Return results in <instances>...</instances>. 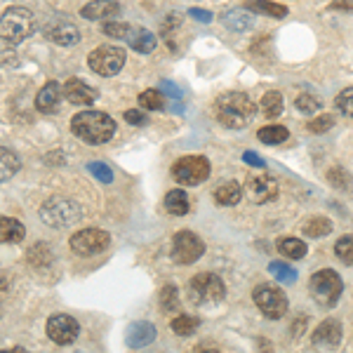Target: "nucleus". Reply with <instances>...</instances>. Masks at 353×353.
<instances>
[{
    "instance_id": "24",
    "label": "nucleus",
    "mask_w": 353,
    "mask_h": 353,
    "mask_svg": "<svg viewBox=\"0 0 353 353\" xmlns=\"http://www.w3.org/2000/svg\"><path fill=\"white\" fill-rule=\"evenodd\" d=\"M26 229L21 226V221H17L12 217H0V241L3 243H21L24 241Z\"/></svg>"
},
{
    "instance_id": "11",
    "label": "nucleus",
    "mask_w": 353,
    "mask_h": 353,
    "mask_svg": "<svg viewBox=\"0 0 353 353\" xmlns=\"http://www.w3.org/2000/svg\"><path fill=\"white\" fill-rule=\"evenodd\" d=\"M109 243H111V236L101 229H83V231L73 233L71 241H68L71 250L76 254H81V257H92V254L104 252V250L109 248Z\"/></svg>"
},
{
    "instance_id": "14",
    "label": "nucleus",
    "mask_w": 353,
    "mask_h": 353,
    "mask_svg": "<svg viewBox=\"0 0 353 353\" xmlns=\"http://www.w3.org/2000/svg\"><path fill=\"white\" fill-rule=\"evenodd\" d=\"M61 99H66V97H64V85L57 83V81H48L36 94V109L41 113H45V116H50V113L59 111Z\"/></svg>"
},
{
    "instance_id": "19",
    "label": "nucleus",
    "mask_w": 353,
    "mask_h": 353,
    "mask_svg": "<svg viewBox=\"0 0 353 353\" xmlns=\"http://www.w3.org/2000/svg\"><path fill=\"white\" fill-rule=\"evenodd\" d=\"M123 41L128 43L134 52H141V54L153 52V50H156V45H158L156 36H153L151 31H146V28H141V26H132V24H130Z\"/></svg>"
},
{
    "instance_id": "29",
    "label": "nucleus",
    "mask_w": 353,
    "mask_h": 353,
    "mask_svg": "<svg viewBox=\"0 0 353 353\" xmlns=\"http://www.w3.org/2000/svg\"><path fill=\"white\" fill-rule=\"evenodd\" d=\"M301 231H304L309 238H323L332 231V221H330L327 217H313L301 226Z\"/></svg>"
},
{
    "instance_id": "44",
    "label": "nucleus",
    "mask_w": 353,
    "mask_h": 353,
    "mask_svg": "<svg viewBox=\"0 0 353 353\" xmlns=\"http://www.w3.org/2000/svg\"><path fill=\"white\" fill-rule=\"evenodd\" d=\"M330 10H341V12H351L353 10V0H332Z\"/></svg>"
},
{
    "instance_id": "5",
    "label": "nucleus",
    "mask_w": 353,
    "mask_h": 353,
    "mask_svg": "<svg viewBox=\"0 0 353 353\" xmlns=\"http://www.w3.org/2000/svg\"><path fill=\"white\" fill-rule=\"evenodd\" d=\"M81 217H83L81 205L76 201H71V198H64V196L50 198V201L43 203V208H41V219L48 226H52V229H66V226L76 224Z\"/></svg>"
},
{
    "instance_id": "31",
    "label": "nucleus",
    "mask_w": 353,
    "mask_h": 353,
    "mask_svg": "<svg viewBox=\"0 0 353 353\" xmlns=\"http://www.w3.org/2000/svg\"><path fill=\"white\" fill-rule=\"evenodd\" d=\"M158 304L165 313H176L179 311V292H176L174 285H165L158 294Z\"/></svg>"
},
{
    "instance_id": "33",
    "label": "nucleus",
    "mask_w": 353,
    "mask_h": 353,
    "mask_svg": "<svg viewBox=\"0 0 353 353\" xmlns=\"http://www.w3.org/2000/svg\"><path fill=\"white\" fill-rule=\"evenodd\" d=\"M334 254H337V259L341 264L353 266V236L339 238V241L334 243Z\"/></svg>"
},
{
    "instance_id": "20",
    "label": "nucleus",
    "mask_w": 353,
    "mask_h": 353,
    "mask_svg": "<svg viewBox=\"0 0 353 353\" xmlns=\"http://www.w3.org/2000/svg\"><path fill=\"white\" fill-rule=\"evenodd\" d=\"M153 339H156V327L146 321L132 323V325L128 327V334H125V341H128L130 349H144Z\"/></svg>"
},
{
    "instance_id": "40",
    "label": "nucleus",
    "mask_w": 353,
    "mask_h": 353,
    "mask_svg": "<svg viewBox=\"0 0 353 353\" xmlns=\"http://www.w3.org/2000/svg\"><path fill=\"white\" fill-rule=\"evenodd\" d=\"M224 24L231 26V28H238L236 24H241V28H248L250 26V17H245L241 10H231V12L224 14Z\"/></svg>"
},
{
    "instance_id": "18",
    "label": "nucleus",
    "mask_w": 353,
    "mask_h": 353,
    "mask_svg": "<svg viewBox=\"0 0 353 353\" xmlns=\"http://www.w3.org/2000/svg\"><path fill=\"white\" fill-rule=\"evenodd\" d=\"M121 5L116 3V0H92V3H88L85 8L81 10V17L90 21H109L113 17L121 14Z\"/></svg>"
},
{
    "instance_id": "2",
    "label": "nucleus",
    "mask_w": 353,
    "mask_h": 353,
    "mask_svg": "<svg viewBox=\"0 0 353 353\" xmlns=\"http://www.w3.org/2000/svg\"><path fill=\"white\" fill-rule=\"evenodd\" d=\"M71 132L85 144L99 146L116 134V121L104 111H81L73 116Z\"/></svg>"
},
{
    "instance_id": "27",
    "label": "nucleus",
    "mask_w": 353,
    "mask_h": 353,
    "mask_svg": "<svg viewBox=\"0 0 353 353\" xmlns=\"http://www.w3.org/2000/svg\"><path fill=\"white\" fill-rule=\"evenodd\" d=\"M278 252L285 254L288 259H301L309 250H306V243L299 241V238H281L278 241Z\"/></svg>"
},
{
    "instance_id": "4",
    "label": "nucleus",
    "mask_w": 353,
    "mask_h": 353,
    "mask_svg": "<svg viewBox=\"0 0 353 353\" xmlns=\"http://www.w3.org/2000/svg\"><path fill=\"white\" fill-rule=\"evenodd\" d=\"M341 290H344V283H341L339 273L332 269H321L311 276L309 281V292L313 301L323 309H332L334 304L341 297Z\"/></svg>"
},
{
    "instance_id": "12",
    "label": "nucleus",
    "mask_w": 353,
    "mask_h": 353,
    "mask_svg": "<svg viewBox=\"0 0 353 353\" xmlns=\"http://www.w3.org/2000/svg\"><path fill=\"white\" fill-rule=\"evenodd\" d=\"M48 337L54 341V344H61V346H68L78 339L81 334V325H78L76 318L66 316V313H57L48 321Z\"/></svg>"
},
{
    "instance_id": "1",
    "label": "nucleus",
    "mask_w": 353,
    "mask_h": 353,
    "mask_svg": "<svg viewBox=\"0 0 353 353\" xmlns=\"http://www.w3.org/2000/svg\"><path fill=\"white\" fill-rule=\"evenodd\" d=\"M254 113H257V106L245 92H224L214 101V118H217L219 125L229 130L248 128Z\"/></svg>"
},
{
    "instance_id": "10",
    "label": "nucleus",
    "mask_w": 353,
    "mask_h": 353,
    "mask_svg": "<svg viewBox=\"0 0 353 353\" xmlns=\"http://www.w3.org/2000/svg\"><path fill=\"white\" fill-rule=\"evenodd\" d=\"M205 252V243L193 231H179L172 238V259L181 266H189L198 261Z\"/></svg>"
},
{
    "instance_id": "46",
    "label": "nucleus",
    "mask_w": 353,
    "mask_h": 353,
    "mask_svg": "<svg viewBox=\"0 0 353 353\" xmlns=\"http://www.w3.org/2000/svg\"><path fill=\"white\" fill-rule=\"evenodd\" d=\"M3 353H28V351L21 349V346H10V349H5Z\"/></svg>"
},
{
    "instance_id": "45",
    "label": "nucleus",
    "mask_w": 353,
    "mask_h": 353,
    "mask_svg": "<svg viewBox=\"0 0 353 353\" xmlns=\"http://www.w3.org/2000/svg\"><path fill=\"white\" fill-rule=\"evenodd\" d=\"M191 17H193V19H198V21H203V24H210V21H212V14L203 12V10H191Z\"/></svg>"
},
{
    "instance_id": "25",
    "label": "nucleus",
    "mask_w": 353,
    "mask_h": 353,
    "mask_svg": "<svg viewBox=\"0 0 353 353\" xmlns=\"http://www.w3.org/2000/svg\"><path fill=\"white\" fill-rule=\"evenodd\" d=\"M259 109L264 113L266 121H273V118H278L283 113V94L278 92V90H271V92H266L261 97L259 101Z\"/></svg>"
},
{
    "instance_id": "39",
    "label": "nucleus",
    "mask_w": 353,
    "mask_h": 353,
    "mask_svg": "<svg viewBox=\"0 0 353 353\" xmlns=\"http://www.w3.org/2000/svg\"><path fill=\"white\" fill-rule=\"evenodd\" d=\"M130 24H121V21H104V26H101V31L106 33V36L116 38V41H123L125 33H128Z\"/></svg>"
},
{
    "instance_id": "9",
    "label": "nucleus",
    "mask_w": 353,
    "mask_h": 353,
    "mask_svg": "<svg viewBox=\"0 0 353 353\" xmlns=\"http://www.w3.org/2000/svg\"><path fill=\"white\" fill-rule=\"evenodd\" d=\"M252 299H254V304L259 306V311L264 313L266 318H271V321L283 318L290 309L285 292L276 285H266V283L252 290Z\"/></svg>"
},
{
    "instance_id": "28",
    "label": "nucleus",
    "mask_w": 353,
    "mask_h": 353,
    "mask_svg": "<svg viewBox=\"0 0 353 353\" xmlns=\"http://www.w3.org/2000/svg\"><path fill=\"white\" fill-rule=\"evenodd\" d=\"M0 156H3L0 158V179L8 181V179H12L17 174V170H19V158H17V153L10 149H3Z\"/></svg>"
},
{
    "instance_id": "15",
    "label": "nucleus",
    "mask_w": 353,
    "mask_h": 353,
    "mask_svg": "<svg viewBox=\"0 0 353 353\" xmlns=\"http://www.w3.org/2000/svg\"><path fill=\"white\" fill-rule=\"evenodd\" d=\"M311 341H313V346H318V349L334 351L341 344V323L334 321V318L323 321L321 325L313 330Z\"/></svg>"
},
{
    "instance_id": "34",
    "label": "nucleus",
    "mask_w": 353,
    "mask_h": 353,
    "mask_svg": "<svg viewBox=\"0 0 353 353\" xmlns=\"http://www.w3.org/2000/svg\"><path fill=\"white\" fill-rule=\"evenodd\" d=\"M269 271L273 273V278L281 283H294L297 281V271L292 266H288L285 261H271L269 264Z\"/></svg>"
},
{
    "instance_id": "37",
    "label": "nucleus",
    "mask_w": 353,
    "mask_h": 353,
    "mask_svg": "<svg viewBox=\"0 0 353 353\" xmlns=\"http://www.w3.org/2000/svg\"><path fill=\"white\" fill-rule=\"evenodd\" d=\"M294 104H297V109L301 113H306V116H311V113H316L318 109H321V99L313 97V94H299Z\"/></svg>"
},
{
    "instance_id": "13",
    "label": "nucleus",
    "mask_w": 353,
    "mask_h": 353,
    "mask_svg": "<svg viewBox=\"0 0 353 353\" xmlns=\"http://www.w3.org/2000/svg\"><path fill=\"white\" fill-rule=\"evenodd\" d=\"M245 191H248L250 201L254 205H264L271 203L278 196V184L271 174H257V176H250L248 184H245Z\"/></svg>"
},
{
    "instance_id": "43",
    "label": "nucleus",
    "mask_w": 353,
    "mask_h": 353,
    "mask_svg": "<svg viewBox=\"0 0 353 353\" xmlns=\"http://www.w3.org/2000/svg\"><path fill=\"white\" fill-rule=\"evenodd\" d=\"M243 158H245V163H248V165H254V168H266V163L261 161V158L254 151H245Z\"/></svg>"
},
{
    "instance_id": "36",
    "label": "nucleus",
    "mask_w": 353,
    "mask_h": 353,
    "mask_svg": "<svg viewBox=\"0 0 353 353\" xmlns=\"http://www.w3.org/2000/svg\"><path fill=\"white\" fill-rule=\"evenodd\" d=\"M334 106H337V111L341 113V116L353 118V88L341 90V92L337 94V99H334Z\"/></svg>"
},
{
    "instance_id": "42",
    "label": "nucleus",
    "mask_w": 353,
    "mask_h": 353,
    "mask_svg": "<svg viewBox=\"0 0 353 353\" xmlns=\"http://www.w3.org/2000/svg\"><path fill=\"white\" fill-rule=\"evenodd\" d=\"M125 121H128L130 125H144L146 116L141 111H137V109H130V111H125Z\"/></svg>"
},
{
    "instance_id": "41",
    "label": "nucleus",
    "mask_w": 353,
    "mask_h": 353,
    "mask_svg": "<svg viewBox=\"0 0 353 353\" xmlns=\"http://www.w3.org/2000/svg\"><path fill=\"white\" fill-rule=\"evenodd\" d=\"M88 170H90V172H92L99 181H104V184H111V181H113L111 168H106L104 163H90V165H88Z\"/></svg>"
},
{
    "instance_id": "8",
    "label": "nucleus",
    "mask_w": 353,
    "mask_h": 353,
    "mask_svg": "<svg viewBox=\"0 0 353 353\" xmlns=\"http://www.w3.org/2000/svg\"><path fill=\"white\" fill-rule=\"evenodd\" d=\"M210 176V161L205 156H184L172 165V179L181 186H198Z\"/></svg>"
},
{
    "instance_id": "21",
    "label": "nucleus",
    "mask_w": 353,
    "mask_h": 353,
    "mask_svg": "<svg viewBox=\"0 0 353 353\" xmlns=\"http://www.w3.org/2000/svg\"><path fill=\"white\" fill-rule=\"evenodd\" d=\"M243 8L250 10V12H254V14L273 17V19H283V17H288V8H285V5L271 3V0H245Z\"/></svg>"
},
{
    "instance_id": "6",
    "label": "nucleus",
    "mask_w": 353,
    "mask_h": 353,
    "mask_svg": "<svg viewBox=\"0 0 353 353\" xmlns=\"http://www.w3.org/2000/svg\"><path fill=\"white\" fill-rule=\"evenodd\" d=\"M226 297V285L217 273H198L189 283V299L193 304H217Z\"/></svg>"
},
{
    "instance_id": "17",
    "label": "nucleus",
    "mask_w": 353,
    "mask_h": 353,
    "mask_svg": "<svg viewBox=\"0 0 353 353\" xmlns=\"http://www.w3.org/2000/svg\"><path fill=\"white\" fill-rule=\"evenodd\" d=\"M45 38L50 43L59 45V48H73L81 41V33H78V28L71 21H59V24L45 26Z\"/></svg>"
},
{
    "instance_id": "23",
    "label": "nucleus",
    "mask_w": 353,
    "mask_h": 353,
    "mask_svg": "<svg viewBox=\"0 0 353 353\" xmlns=\"http://www.w3.org/2000/svg\"><path fill=\"white\" fill-rule=\"evenodd\" d=\"M241 198H243V189H241V184H236V181H226V184H221L214 189V203L224 205V208L238 205Z\"/></svg>"
},
{
    "instance_id": "22",
    "label": "nucleus",
    "mask_w": 353,
    "mask_h": 353,
    "mask_svg": "<svg viewBox=\"0 0 353 353\" xmlns=\"http://www.w3.org/2000/svg\"><path fill=\"white\" fill-rule=\"evenodd\" d=\"M165 210H168L170 214H174V217L189 214L191 201H189V196H186V191H181V189L170 191L168 196H165Z\"/></svg>"
},
{
    "instance_id": "26",
    "label": "nucleus",
    "mask_w": 353,
    "mask_h": 353,
    "mask_svg": "<svg viewBox=\"0 0 353 353\" xmlns=\"http://www.w3.org/2000/svg\"><path fill=\"white\" fill-rule=\"evenodd\" d=\"M288 137H290V132H288V128H283V125H264V128H259V132H257V139L269 146L283 144Z\"/></svg>"
},
{
    "instance_id": "32",
    "label": "nucleus",
    "mask_w": 353,
    "mask_h": 353,
    "mask_svg": "<svg viewBox=\"0 0 353 353\" xmlns=\"http://www.w3.org/2000/svg\"><path fill=\"white\" fill-rule=\"evenodd\" d=\"M139 106L149 111H161L165 106V97L161 90H144V92L139 94Z\"/></svg>"
},
{
    "instance_id": "38",
    "label": "nucleus",
    "mask_w": 353,
    "mask_h": 353,
    "mask_svg": "<svg viewBox=\"0 0 353 353\" xmlns=\"http://www.w3.org/2000/svg\"><path fill=\"white\" fill-rule=\"evenodd\" d=\"M327 181L330 184L334 186V189H346V186H349V172H346V170H341V168H332L327 172Z\"/></svg>"
},
{
    "instance_id": "16",
    "label": "nucleus",
    "mask_w": 353,
    "mask_h": 353,
    "mask_svg": "<svg viewBox=\"0 0 353 353\" xmlns=\"http://www.w3.org/2000/svg\"><path fill=\"white\" fill-rule=\"evenodd\" d=\"M64 97L66 101H71L76 106H90L97 101V90L90 88L81 78H68L64 83Z\"/></svg>"
},
{
    "instance_id": "30",
    "label": "nucleus",
    "mask_w": 353,
    "mask_h": 353,
    "mask_svg": "<svg viewBox=\"0 0 353 353\" xmlns=\"http://www.w3.org/2000/svg\"><path fill=\"white\" fill-rule=\"evenodd\" d=\"M170 327H172L174 334H179V337H189V334L196 332L198 327V318L193 316H186V313H179L176 318H172V323H170Z\"/></svg>"
},
{
    "instance_id": "3",
    "label": "nucleus",
    "mask_w": 353,
    "mask_h": 353,
    "mask_svg": "<svg viewBox=\"0 0 353 353\" xmlns=\"http://www.w3.org/2000/svg\"><path fill=\"white\" fill-rule=\"evenodd\" d=\"M36 31V19L33 12L19 5H10L3 12L0 19V36H3L5 45H19L21 41H26L31 33Z\"/></svg>"
},
{
    "instance_id": "35",
    "label": "nucleus",
    "mask_w": 353,
    "mask_h": 353,
    "mask_svg": "<svg viewBox=\"0 0 353 353\" xmlns=\"http://www.w3.org/2000/svg\"><path fill=\"white\" fill-rule=\"evenodd\" d=\"M332 128H334V116H332V113H323V116H318V118H313V121L306 123V130L313 132V134H325Z\"/></svg>"
},
{
    "instance_id": "7",
    "label": "nucleus",
    "mask_w": 353,
    "mask_h": 353,
    "mask_svg": "<svg viewBox=\"0 0 353 353\" xmlns=\"http://www.w3.org/2000/svg\"><path fill=\"white\" fill-rule=\"evenodd\" d=\"M125 61H128V54H125V50L118 48V45H101V48L92 50L88 57L90 68H92L97 76H104V78H111V76H116V73H121Z\"/></svg>"
}]
</instances>
